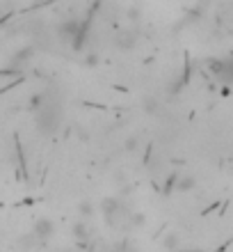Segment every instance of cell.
Returning <instances> with one entry per match:
<instances>
[{
	"instance_id": "cell-1",
	"label": "cell",
	"mask_w": 233,
	"mask_h": 252,
	"mask_svg": "<svg viewBox=\"0 0 233 252\" xmlns=\"http://www.w3.org/2000/svg\"><path fill=\"white\" fill-rule=\"evenodd\" d=\"M101 209H103V213H105V220L114 227V229H124V227L130 225V216H133V211H130L126 204H121L119 199H105Z\"/></svg>"
},
{
	"instance_id": "cell-2",
	"label": "cell",
	"mask_w": 233,
	"mask_h": 252,
	"mask_svg": "<svg viewBox=\"0 0 233 252\" xmlns=\"http://www.w3.org/2000/svg\"><path fill=\"white\" fill-rule=\"evenodd\" d=\"M53 234H55V225L51 218H39L32 225V236H34V241H39V243L48 241Z\"/></svg>"
},
{
	"instance_id": "cell-3",
	"label": "cell",
	"mask_w": 233,
	"mask_h": 252,
	"mask_svg": "<svg viewBox=\"0 0 233 252\" xmlns=\"http://www.w3.org/2000/svg\"><path fill=\"white\" fill-rule=\"evenodd\" d=\"M71 232H74L76 241H80V243H87V241H92V236H94V232H92V227H89V222H76Z\"/></svg>"
},
{
	"instance_id": "cell-4",
	"label": "cell",
	"mask_w": 233,
	"mask_h": 252,
	"mask_svg": "<svg viewBox=\"0 0 233 252\" xmlns=\"http://www.w3.org/2000/svg\"><path fill=\"white\" fill-rule=\"evenodd\" d=\"M215 71H217V76H220L222 80H229V83H233V58L227 62H220V64H215Z\"/></svg>"
},
{
	"instance_id": "cell-5",
	"label": "cell",
	"mask_w": 233,
	"mask_h": 252,
	"mask_svg": "<svg viewBox=\"0 0 233 252\" xmlns=\"http://www.w3.org/2000/svg\"><path fill=\"white\" fill-rule=\"evenodd\" d=\"M119 46L126 48V51L128 48H133L135 46V34L133 32H121L119 34Z\"/></svg>"
},
{
	"instance_id": "cell-6",
	"label": "cell",
	"mask_w": 233,
	"mask_h": 252,
	"mask_svg": "<svg viewBox=\"0 0 233 252\" xmlns=\"http://www.w3.org/2000/svg\"><path fill=\"white\" fill-rule=\"evenodd\" d=\"M162 243H165L167 250H176V248H179V239H176L174 234H169V236H167V239L162 241Z\"/></svg>"
},
{
	"instance_id": "cell-7",
	"label": "cell",
	"mask_w": 233,
	"mask_h": 252,
	"mask_svg": "<svg viewBox=\"0 0 233 252\" xmlns=\"http://www.w3.org/2000/svg\"><path fill=\"white\" fill-rule=\"evenodd\" d=\"M117 252H137V250H135V246H130V243H124V246H119Z\"/></svg>"
}]
</instances>
